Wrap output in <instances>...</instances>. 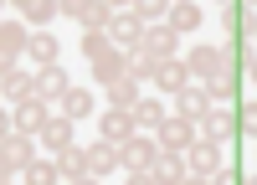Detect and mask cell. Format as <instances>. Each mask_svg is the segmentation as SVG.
Instances as JSON below:
<instances>
[{
  "label": "cell",
  "mask_w": 257,
  "mask_h": 185,
  "mask_svg": "<svg viewBox=\"0 0 257 185\" xmlns=\"http://www.w3.org/2000/svg\"><path fill=\"white\" fill-rule=\"evenodd\" d=\"M185 159V175H196V180H211V175H216L221 170V144H211V139H190V149L180 154Z\"/></svg>",
  "instance_id": "4"
},
{
  "label": "cell",
  "mask_w": 257,
  "mask_h": 185,
  "mask_svg": "<svg viewBox=\"0 0 257 185\" xmlns=\"http://www.w3.org/2000/svg\"><path fill=\"white\" fill-rule=\"evenodd\" d=\"M196 134L211 139V144H231L237 139V113L231 108H206V118L196 123Z\"/></svg>",
  "instance_id": "8"
},
{
  "label": "cell",
  "mask_w": 257,
  "mask_h": 185,
  "mask_svg": "<svg viewBox=\"0 0 257 185\" xmlns=\"http://www.w3.org/2000/svg\"><path fill=\"white\" fill-rule=\"evenodd\" d=\"M123 185H155V180H149L144 170H123Z\"/></svg>",
  "instance_id": "33"
},
{
  "label": "cell",
  "mask_w": 257,
  "mask_h": 185,
  "mask_svg": "<svg viewBox=\"0 0 257 185\" xmlns=\"http://www.w3.org/2000/svg\"><path fill=\"white\" fill-rule=\"evenodd\" d=\"M103 36H108V47H113V52H134V47H139V36H144V26L128 16V6H113V21L103 26Z\"/></svg>",
  "instance_id": "5"
},
{
  "label": "cell",
  "mask_w": 257,
  "mask_h": 185,
  "mask_svg": "<svg viewBox=\"0 0 257 185\" xmlns=\"http://www.w3.org/2000/svg\"><path fill=\"white\" fill-rule=\"evenodd\" d=\"M57 57H62V47H57L52 31H31L26 36V62H36V72L41 67H57Z\"/></svg>",
  "instance_id": "18"
},
{
  "label": "cell",
  "mask_w": 257,
  "mask_h": 185,
  "mask_svg": "<svg viewBox=\"0 0 257 185\" xmlns=\"http://www.w3.org/2000/svg\"><path fill=\"white\" fill-rule=\"evenodd\" d=\"M36 144H41V149H67V144H77L72 139V118H62V113H52L47 123H41V134H36Z\"/></svg>",
  "instance_id": "19"
},
{
  "label": "cell",
  "mask_w": 257,
  "mask_h": 185,
  "mask_svg": "<svg viewBox=\"0 0 257 185\" xmlns=\"http://www.w3.org/2000/svg\"><path fill=\"white\" fill-rule=\"evenodd\" d=\"M82 175H93V180H108L118 175V144H82Z\"/></svg>",
  "instance_id": "6"
},
{
  "label": "cell",
  "mask_w": 257,
  "mask_h": 185,
  "mask_svg": "<svg viewBox=\"0 0 257 185\" xmlns=\"http://www.w3.org/2000/svg\"><path fill=\"white\" fill-rule=\"evenodd\" d=\"M52 164H57V175H62V180H77V175H82V144H67V149H57V159H52Z\"/></svg>",
  "instance_id": "28"
},
{
  "label": "cell",
  "mask_w": 257,
  "mask_h": 185,
  "mask_svg": "<svg viewBox=\"0 0 257 185\" xmlns=\"http://www.w3.org/2000/svg\"><path fill=\"white\" fill-rule=\"evenodd\" d=\"M16 180H21V185H62V175H57V164H52V159H41V154H36V159L26 164V170L16 175Z\"/></svg>",
  "instance_id": "25"
},
{
  "label": "cell",
  "mask_w": 257,
  "mask_h": 185,
  "mask_svg": "<svg viewBox=\"0 0 257 185\" xmlns=\"http://www.w3.org/2000/svg\"><path fill=\"white\" fill-rule=\"evenodd\" d=\"M103 93H108V108H134V103H139V82H134V77H118V82H108Z\"/></svg>",
  "instance_id": "26"
},
{
  "label": "cell",
  "mask_w": 257,
  "mask_h": 185,
  "mask_svg": "<svg viewBox=\"0 0 257 185\" xmlns=\"http://www.w3.org/2000/svg\"><path fill=\"white\" fill-rule=\"evenodd\" d=\"M149 82H155V88H160V98L170 103V98H175L185 82H190V72H185V62L175 57V62H155V77H149Z\"/></svg>",
  "instance_id": "14"
},
{
  "label": "cell",
  "mask_w": 257,
  "mask_h": 185,
  "mask_svg": "<svg viewBox=\"0 0 257 185\" xmlns=\"http://www.w3.org/2000/svg\"><path fill=\"white\" fill-rule=\"evenodd\" d=\"M139 52H149L155 62H175V52H180V36L170 31V26H144V36H139Z\"/></svg>",
  "instance_id": "11"
},
{
  "label": "cell",
  "mask_w": 257,
  "mask_h": 185,
  "mask_svg": "<svg viewBox=\"0 0 257 185\" xmlns=\"http://www.w3.org/2000/svg\"><path fill=\"white\" fill-rule=\"evenodd\" d=\"M170 103H175L170 113H180V118H190V123H201V118H206V108H211V98H206L201 82H185V88L170 98Z\"/></svg>",
  "instance_id": "13"
},
{
  "label": "cell",
  "mask_w": 257,
  "mask_h": 185,
  "mask_svg": "<svg viewBox=\"0 0 257 185\" xmlns=\"http://www.w3.org/2000/svg\"><path fill=\"white\" fill-rule=\"evenodd\" d=\"M36 98V77L26 72V67H16L11 77H0V103H11V108H16V103H31Z\"/></svg>",
  "instance_id": "17"
},
{
  "label": "cell",
  "mask_w": 257,
  "mask_h": 185,
  "mask_svg": "<svg viewBox=\"0 0 257 185\" xmlns=\"http://www.w3.org/2000/svg\"><path fill=\"white\" fill-rule=\"evenodd\" d=\"M0 149H6V159H11V170L21 175V170H26V164L36 159V139H21V134H6V139H0Z\"/></svg>",
  "instance_id": "23"
},
{
  "label": "cell",
  "mask_w": 257,
  "mask_h": 185,
  "mask_svg": "<svg viewBox=\"0 0 257 185\" xmlns=\"http://www.w3.org/2000/svg\"><path fill=\"white\" fill-rule=\"evenodd\" d=\"M149 139H155V149L185 154V149H190V139H196V123H190V118H180V113H165V118H160V129L149 134Z\"/></svg>",
  "instance_id": "2"
},
{
  "label": "cell",
  "mask_w": 257,
  "mask_h": 185,
  "mask_svg": "<svg viewBox=\"0 0 257 185\" xmlns=\"http://www.w3.org/2000/svg\"><path fill=\"white\" fill-rule=\"evenodd\" d=\"M0 185H16V180H0Z\"/></svg>",
  "instance_id": "38"
},
{
  "label": "cell",
  "mask_w": 257,
  "mask_h": 185,
  "mask_svg": "<svg viewBox=\"0 0 257 185\" xmlns=\"http://www.w3.org/2000/svg\"><path fill=\"white\" fill-rule=\"evenodd\" d=\"M57 16H72L82 31H103L113 21V6H108V0H62Z\"/></svg>",
  "instance_id": "3"
},
{
  "label": "cell",
  "mask_w": 257,
  "mask_h": 185,
  "mask_svg": "<svg viewBox=\"0 0 257 185\" xmlns=\"http://www.w3.org/2000/svg\"><path fill=\"white\" fill-rule=\"evenodd\" d=\"M47 118H52V108H47V103H36V98H31V103H16V108H11V134L36 139Z\"/></svg>",
  "instance_id": "7"
},
{
  "label": "cell",
  "mask_w": 257,
  "mask_h": 185,
  "mask_svg": "<svg viewBox=\"0 0 257 185\" xmlns=\"http://www.w3.org/2000/svg\"><path fill=\"white\" fill-rule=\"evenodd\" d=\"M26 26H21V21H0V57H11V62H21L26 57Z\"/></svg>",
  "instance_id": "22"
},
{
  "label": "cell",
  "mask_w": 257,
  "mask_h": 185,
  "mask_svg": "<svg viewBox=\"0 0 257 185\" xmlns=\"http://www.w3.org/2000/svg\"><path fill=\"white\" fill-rule=\"evenodd\" d=\"M62 185H98L93 175H77V180H62Z\"/></svg>",
  "instance_id": "36"
},
{
  "label": "cell",
  "mask_w": 257,
  "mask_h": 185,
  "mask_svg": "<svg viewBox=\"0 0 257 185\" xmlns=\"http://www.w3.org/2000/svg\"><path fill=\"white\" fill-rule=\"evenodd\" d=\"M185 72H190V82L211 88V82L231 77V52H226V47H196V52L185 57Z\"/></svg>",
  "instance_id": "1"
},
{
  "label": "cell",
  "mask_w": 257,
  "mask_h": 185,
  "mask_svg": "<svg viewBox=\"0 0 257 185\" xmlns=\"http://www.w3.org/2000/svg\"><path fill=\"white\" fill-rule=\"evenodd\" d=\"M123 77H134V82H149V77H155V57H149V52H123Z\"/></svg>",
  "instance_id": "27"
},
{
  "label": "cell",
  "mask_w": 257,
  "mask_h": 185,
  "mask_svg": "<svg viewBox=\"0 0 257 185\" xmlns=\"http://www.w3.org/2000/svg\"><path fill=\"white\" fill-rule=\"evenodd\" d=\"M180 185H206V180H196V175H185V180H180Z\"/></svg>",
  "instance_id": "37"
},
{
  "label": "cell",
  "mask_w": 257,
  "mask_h": 185,
  "mask_svg": "<svg viewBox=\"0 0 257 185\" xmlns=\"http://www.w3.org/2000/svg\"><path fill=\"white\" fill-rule=\"evenodd\" d=\"M134 118H128V108H103L98 113V139L103 144H123V139H134Z\"/></svg>",
  "instance_id": "12"
},
{
  "label": "cell",
  "mask_w": 257,
  "mask_h": 185,
  "mask_svg": "<svg viewBox=\"0 0 257 185\" xmlns=\"http://www.w3.org/2000/svg\"><path fill=\"white\" fill-rule=\"evenodd\" d=\"M0 180H16V170H11V159H6V149H0Z\"/></svg>",
  "instance_id": "34"
},
{
  "label": "cell",
  "mask_w": 257,
  "mask_h": 185,
  "mask_svg": "<svg viewBox=\"0 0 257 185\" xmlns=\"http://www.w3.org/2000/svg\"><path fill=\"white\" fill-rule=\"evenodd\" d=\"M155 139L149 134H134V139H123L118 144V170H149V164H155Z\"/></svg>",
  "instance_id": "9"
},
{
  "label": "cell",
  "mask_w": 257,
  "mask_h": 185,
  "mask_svg": "<svg viewBox=\"0 0 257 185\" xmlns=\"http://www.w3.org/2000/svg\"><path fill=\"white\" fill-rule=\"evenodd\" d=\"M57 16V0H21V26H36V31H47V21Z\"/></svg>",
  "instance_id": "24"
},
{
  "label": "cell",
  "mask_w": 257,
  "mask_h": 185,
  "mask_svg": "<svg viewBox=\"0 0 257 185\" xmlns=\"http://www.w3.org/2000/svg\"><path fill=\"white\" fill-rule=\"evenodd\" d=\"M206 185H242V175H237V170H226V164H221V170H216V175H211Z\"/></svg>",
  "instance_id": "32"
},
{
  "label": "cell",
  "mask_w": 257,
  "mask_h": 185,
  "mask_svg": "<svg viewBox=\"0 0 257 185\" xmlns=\"http://www.w3.org/2000/svg\"><path fill=\"white\" fill-rule=\"evenodd\" d=\"M128 16H134L139 26H165V0H134Z\"/></svg>",
  "instance_id": "29"
},
{
  "label": "cell",
  "mask_w": 257,
  "mask_h": 185,
  "mask_svg": "<svg viewBox=\"0 0 257 185\" xmlns=\"http://www.w3.org/2000/svg\"><path fill=\"white\" fill-rule=\"evenodd\" d=\"M165 113H170V108H165V98H144V93H139L134 108H128V118H134V129H139V134H155Z\"/></svg>",
  "instance_id": "20"
},
{
  "label": "cell",
  "mask_w": 257,
  "mask_h": 185,
  "mask_svg": "<svg viewBox=\"0 0 257 185\" xmlns=\"http://www.w3.org/2000/svg\"><path fill=\"white\" fill-rule=\"evenodd\" d=\"M144 175L155 180V185H180V180H185V159H180V154H170V149H160L155 164H149Z\"/></svg>",
  "instance_id": "21"
},
{
  "label": "cell",
  "mask_w": 257,
  "mask_h": 185,
  "mask_svg": "<svg viewBox=\"0 0 257 185\" xmlns=\"http://www.w3.org/2000/svg\"><path fill=\"white\" fill-rule=\"evenodd\" d=\"M57 113H62V118H72V123H77V118H93V113H98V98H93L88 88H77V82H72V88L62 93Z\"/></svg>",
  "instance_id": "16"
},
{
  "label": "cell",
  "mask_w": 257,
  "mask_h": 185,
  "mask_svg": "<svg viewBox=\"0 0 257 185\" xmlns=\"http://www.w3.org/2000/svg\"><path fill=\"white\" fill-rule=\"evenodd\" d=\"M113 47H108V36L103 31H82V62H103Z\"/></svg>",
  "instance_id": "31"
},
{
  "label": "cell",
  "mask_w": 257,
  "mask_h": 185,
  "mask_svg": "<svg viewBox=\"0 0 257 185\" xmlns=\"http://www.w3.org/2000/svg\"><path fill=\"white\" fill-rule=\"evenodd\" d=\"M0 21H6V16H0Z\"/></svg>",
  "instance_id": "39"
},
{
  "label": "cell",
  "mask_w": 257,
  "mask_h": 185,
  "mask_svg": "<svg viewBox=\"0 0 257 185\" xmlns=\"http://www.w3.org/2000/svg\"><path fill=\"white\" fill-rule=\"evenodd\" d=\"M6 134H11V113L0 108V139H6Z\"/></svg>",
  "instance_id": "35"
},
{
  "label": "cell",
  "mask_w": 257,
  "mask_h": 185,
  "mask_svg": "<svg viewBox=\"0 0 257 185\" xmlns=\"http://www.w3.org/2000/svg\"><path fill=\"white\" fill-rule=\"evenodd\" d=\"M206 21V11L196 6V0H175V6H165V26L175 31V36H185V31H196Z\"/></svg>",
  "instance_id": "15"
},
{
  "label": "cell",
  "mask_w": 257,
  "mask_h": 185,
  "mask_svg": "<svg viewBox=\"0 0 257 185\" xmlns=\"http://www.w3.org/2000/svg\"><path fill=\"white\" fill-rule=\"evenodd\" d=\"M31 77H36V103H47V108L57 113L62 93L72 88V82H67V72H62V62H57V67H41V72H31Z\"/></svg>",
  "instance_id": "10"
},
{
  "label": "cell",
  "mask_w": 257,
  "mask_h": 185,
  "mask_svg": "<svg viewBox=\"0 0 257 185\" xmlns=\"http://www.w3.org/2000/svg\"><path fill=\"white\" fill-rule=\"evenodd\" d=\"M93 77L103 82V88H108V82H118V77H123V52H108L103 62H93Z\"/></svg>",
  "instance_id": "30"
}]
</instances>
